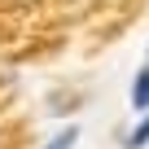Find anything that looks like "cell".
Here are the masks:
<instances>
[{
  "label": "cell",
  "instance_id": "3957f363",
  "mask_svg": "<svg viewBox=\"0 0 149 149\" xmlns=\"http://www.w3.org/2000/svg\"><path fill=\"white\" fill-rule=\"evenodd\" d=\"M74 145H79V127L70 123V127H61V132H57V136H53L44 149H74Z\"/></svg>",
  "mask_w": 149,
  "mask_h": 149
},
{
  "label": "cell",
  "instance_id": "7a4b0ae2",
  "mask_svg": "<svg viewBox=\"0 0 149 149\" xmlns=\"http://www.w3.org/2000/svg\"><path fill=\"white\" fill-rule=\"evenodd\" d=\"M123 149H149V110L136 118V127L123 136Z\"/></svg>",
  "mask_w": 149,
  "mask_h": 149
},
{
  "label": "cell",
  "instance_id": "6da1fadb",
  "mask_svg": "<svg viewBox=\"0 0 149 149\" xmlns=\"http://www.w3.org/2000/svg\"><path fill=\"white\" fill-rule=\"evenodd\" d=\"M127 97H132V110H136V114L149 110V66H140V70L132 74V92H127Z\"/></svg>",
  "mask_w": 149,
  "mask_h": 149
}]
</instances>
